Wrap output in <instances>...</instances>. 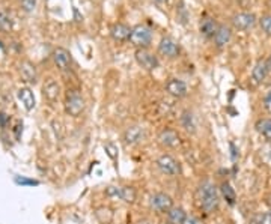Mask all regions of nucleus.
I'll return each mask as SVG.
<instances>
[{
    "label": "nucleus",
    "instance_id": "nucleus-1",
    "mask_svg": "<svg viewBox=\"0 0 271 224\" xmlns=\"http://www.w3.org/2000/svg\"><path fill=\"white\" fill-rule=\"evenodd\" d=\"M197 200L199 206L205 212H214L220 205V194L217 187L213 182H202L200 187L197 188Z\"/></svg>",
    "mask_w": 271,
    "mask_h": 224
},
{
    "label": "nucleus",
    "instance_id": "nucleus-2",
    "mask_svg": "<svg viewBox=\"0 0 271 224\" xmlns=\"http://www.w3.org/2000/svg\"><path fill=\"white\" fill-rule=\"evenodd\" d=\"M130 43L134 47H137V50L149 47L151 43H152V30L147 24H137V26H134L131 29Z\"/></svg>",
    "mask_w": 271,
    "mask_h": 224
},
{
    "label": "nucleus",
    "instance_id": "nucleus-3",
    "mask_svg": "<svg viewBox=\"0 0 271 224\" xmlns=\"http://www.w3.org/2000/svg\"><path fill=\"white\" fill-rule=\"evenodd\" d=\"M65 110L70 116H74V117L78 116L83 110H85V99H83V96L77 90L68 92Z\"/></svg>",
    "mask_w": 271,
    "mask_h": 224
},
{
    "label": "nucleus",
    "instance_id": "nucleus-4",
    "mask_svg": "<svg viewBox=\"0 0 271 224\" xmlns=\"http://www.w3.org/2000/svg\"><path fill=\"white\" fill-rule=\"evenodd\" d=\"M157 167L160 169L161 173L168 175V176H178L179 172H181L179 162L171 155H161L157 159Z\"/></svg>",
    "mask_w": 271,
    "mask_h": 224
},
{
    "label": "nucleus",
    "instance_id": "nucleus-5",
    "mask_svg": "<svg viewBox=\"0 0 271 224\" xmlns=\"http://www.w3.org/2000/svg\"><path fill=\"white\" fill-rule=\"evenodd\" d=\"M136 62L139 64V67H142L147 71H154L158 67V59L155 54L149 53L147 48H140L136 51Z\"/></svg>",
    "mask_w": 271,
    "mask_h": 224
},
{
    "label": "nucleus",
    "instance_id": "nucleus-6",
    "mask_svg": "<svg viewBox=\"0 0 271 224\" xmlns=\"http://www.w3.org/2000/svg\"><path fill=\"white\" fill-rule=\"evenodd\" d=\"M151 206L157 212L166 214V212H169L173 208V200H172V197L169 194H166V193H155L151 197Z\"/></svg>",
    "mask_w": 271,
    "mask_h": 224
},
{
    "label": "nucleus",
    "instance_id": "nucleus-7",
    "mask_svg": "<svg viewBox=\"0 0 271 224\" xmlns=\"http://www.w3.org/2000/svg\"><path fill=\"white\" fill-rule=\"evenodd\" d=\"M256 24V17L252 12H238L232 17V26L238 30H248Z\"/></svg>",
    "mask_w": 271,
    "mask_h": 224
},
{
    "label": "nucleus",
    "instance_id": "nucleus-8",
    "mask_svg": "<svg viewBox=\"0 0 271 224\" xmlns=\"http://www.w3.org/2000/svg\"><path fill=\"white\" fill-rule=\"evenodd\" d=\"M106 194L109 197L119 199L125 203H133L136 200V191L131 187H109L106 190Z\"/></svg>",
    "mask_w": 271,
    "mask_h": 224
},
{
    "label": "nucleus",
    "instance_id": "nucleus-9",
    "mask_svg": "<svg viewBox=\"0 0 271 224\" xmlns=\"http://www.w3.org/2000/svg\"><path fill=\"white\" fill-rule=\"evenodd\" d=\"M158 51H160V54H163L164 57L175 59V57L179 56L181 48H179V44L176 43L175 39H172V38L168 36V38H163V39L160 41V44H158Z\"/></svg>",
    "mask_w": 271,
    "mask_h": 224
},
{
    "label": "nucleus",
    "instance_id": "nucleus-10",
    "mask_svg": "<svg viewBox=\"0 0 271 224\" xmlns=\"http://www.w3.org/2000/svg\"><path fill=\"white\" fill-rule=\"evenodd\" d=\"M53 60H54L56 67H57L62 72H68V71H71V64H73V62H71V54H70L68 50L62 48V47L56 48V50L53 51Z\"/></svg>",
    "mask_w": 271,
    "mask_h": 224
},
{
    "label": "nucleus",
    "instance_id": "nucleus-11",
    "mask_svg": "<svg viewBox=\"0 0 271 224\" xmlns=\"http://www.w3.org/2000/svg\"><path fill=\"white\" fill-rule=\"evenodd\" d=\"M232 39V30L229 26L226 24H219L217 30H216V35H214V44L216 47L219 48H223L226 47L229 43H231Z\"/></svg>",
    "mask_w": 271,
    "mask_h": 224
},
{
    "label": "nucleus",
    "instance_id": "nucleus-12",
    "mask_svg": "<svg viewBox=\"0 0 271 224\" xmlns=\"http://www.w3.org/2000/svg\"><path fill=\"white\" fill-rule=\"evenodd\" d=\"M158 143L164 148H176L179 145V135L175 130H163L158 134Z\"/></svg>",
    "mask_w": 271,
    "mask_h": 224
},
{
    "label": "nucleus",
    "instance_id": "nucleus-13",
    "mask_svg": "<svg viewBox=\"0 0 271 224\" xmlns=\"http://www.w3.org/2000/svg\"><path fill=\"white\" fill-rule=\"evenodd\" d=\"M166 90H168L169 95H172L173 98H184L187 95V85L182 80L178 78H171L166 85Z\"/></svg>",
    "mask_w": 271,
    "mask_h": 224
},
{
    "label": "nucleus",
    "instance_id": "nucleus-14",
    "mask_svg": "<svg viewBox=\"0 0 271 224\" xmlns=\"http://www.w3.org/2000/svg\"><path fill=\"white\" fill-rule=\"evenodd\" d=\"M217 27H219V24L216 23L214 18H211V17H202L200 18V22H199V32L205 38H214Z\"/></svg>",
    "mask_w": 271,
    "mask_h": 224
},
{
    "label": "nucleus",
    "instance_id": "nucleus-15",
    "mask_svg": "<svg viewBox=\"0 0 271 224\" xmlns=\"http://www.w3.org/2000/svg\"><path fill=\"white\" fill-rule=\"evenodd\" d=\"M270 69H268V65H267V60L265 59H259L258 62L255 64L253 69H252V78L256 85H261L262 81L267 78Z\"/></svg>",
    "mask_w": 271,
    "mask_h": 224
},
{
    "label": "nucleus",
    "instance_id": "nucleus-16",
    "mask_svg": "<svg viewBox=\"0 0 271 224\" xmlns=\"http://www.w3.org/2000/svg\"><path fill=\"white\" fill-rule=\"evenodd\" d=\"M110 35L115 41L118 43H123V41H128L130 39V35H131V29L123 24V23H116L112 26L110 29Z\"/></svg>",
    "mask_w": 271,
    "mask_h": 224
},
{
    "label": "nucleus",
    "instance_id": "nucleus-17",
    "mask_svg": "<svg viewBox=\"0 0 271 224\" xmlns=\"http://www.w3.org/2000/svg\"><path fill=\"white\" fill-rule=\"evenodd\" d=\"M18 98L22 101V104L25 106L26 110H32L35 107V96L33 92L29 88H22L18 90Z\"/></svg>",
    "mask_w": 271,
    "mask_h": 224
},
{
    "label": "nucleus",
    "instance_id": "nucleus-18",
    "mask_svg": "<svg viewBox=\"0 0 271 224\" xmlns=\"http://www.w3.org/2000/svg\"><path fill=\"white\" fill-rule=\"evenodd\" d=\"M143 138V130L140 127H131L125 131L123 134V140L125 143H130V145H134V143H139V141Z\"/></svg>",
    "mask_w": 271,
    "mask_h": 224
},
{
    "label": "nucleus",
    "instance_id": "nucleus-19",
    "mask_svg": "<svg viewBox=\"0 0 271 224\" xmlns=\"http://www.w3.org/2000/svg\"><path fill=\"white\" fill-rule=\"evenodd\" d=\"M168 218L171 224H184L187 221V214L181 206H173L168 212Z\"/></svg>",
    "mask_w": 271,
    "mask_h": 224
},
{
    "label": "nucleus",
    "instance_id": "nucleus-20",
    "mask_svg": "<svg viewBox=\"0 0 271 224\" xmlns=\"http://www.w3.org/2000/svg\"><path fill=\"white\" fill-rule=\"evenodd\" d=\"M255 128L268 143H271V119H259L256 122Z\"/></svg>",
    "mask_w": 271,
    "mask_h": 224
},
{
    "label": "nucleus",
    "instance_id": "nucleus-21",
    "mask_svg": "<svg viewBox=\"0 0 271 224\" xmlns=\"http://www.w3.org/2000/svg\"><path fill=\"white\" fill-rule=\"evenodd\" d=\"M43 93H44V96L49 101H56L57 96H59V85L56 83L54 80L50 78L47 83L44 85V88H43Z\"/></svg>",
    "mask_w": 271,
    "mask_h": 224
},
{
    "label": "nucleus",
    "instance_id": "nucleus-22",
    "mask_svg": "<svg viewBox=\"0 0 271 224\" xmlns=\"http://www.w3.org/2000/svg\"><path fill=\"white\" fill-rule=\"evenodd\" d=\"M20 71H22V75L26 81H29V83H36V69L30 62H23L20 65Z\"/></svg>",
    "mask_w": 271,
    "mask_h": 224
},
{
    "label": "nucleus",
    "instance_id": "nucleus-23",
    "mask_svg": "<svg viewBox=\"0 0 271 224\" xmlns=\"http://www.w3.org/2000/svg\"><path fill=\"white\" fill-rule=\"evenodd\" d=\"M222 193H223V196H224V199L227 200V203L229 205H234L235 203V191H234V188L227 184V182H224V184L222 185Z\"/></svg>",
    "mask_w": 271,
    "mask_h": 224
},
{
    "label": "nucleus",
    "instance_id": "nucleus-24",
    "mask_svg": "<svg viewBox=\"0 0 271 224\" xmlns=\"http://www.w3.org/2000/svg\"><path fill=\"white\" fill-rule=\"evenodd\" d=\"M259 26H261V29L265 35L271 36V14L262 15L259 18Z\"/></svg>",
    "mask_w": 271,
    "mask_h": 224
},
{
    "label": "nucleus",
    "instance_id": "nucleus-25",
    "mask_svg": "<svg viewBox=\"0 0 271 224\" xmlns=\"http://www.w3.org/2000/svg\"><path fill=\"white\" fill-rule=\"evenodd\" d=\"M12 29V20L6 15L0 12V32H9Z\"/></svg>",
    "mask_w": 271,
    "mask_h": 224
},
{
    "label": "nucleus",
    "instance_id": "nucleus-26",
    "mask_svg": "<svg viewBox=\"0 0 271 224\" xmlns=\"http://www.w3.org/2000/svg\"><path fill=\"white\" fill-rule=\"evenodd\" d=\"M182 124H184V127H185V130H192V131H195V117H193V114L192 113H189V112H185L184 113V116H182Z\"/></svg>",
    "mask_w": 271,
    "mask_h": 224
},
{
    "label": "nucleus",
    "instance_id": "nucleus-27",
    "mask_svg": "<svg viewBox=\"0 0 271 224\" xmlns=\"http://www.w3.org/2000/svg\"><path fill=\"white\" fill-rule=\"evenodd\" d=\"M20 2H22V8L26 12H32L36 6V0H20Z\"/></svg>",
    "mask_w": 271,
    "mask_h": 224
},
{
    "label": "nucleus",
    "instance_id": "nucleus-28",
    "mask_svg": "<svg viewBox=\"0 0 271 224\" xmlns=\"http://www.w3.org/2000/svg\"><path fill=\"white\" fill-rule=\"evenodd\" d=\"M15 182H17V184H22V185H38L36 180L26 179V178H15Z\"/></svg>",
    "mask_w": 271,
    "mask_h": 224
},
{
    "label": "nucleus",
    "instance_id": "nucleus-29",
    "mask_svg": "<svg viewBox=\"0 0 271 224\" xmlns=\"http://www.w3.org/2000/svg\"><path fill=\"white\" fill-rule=\"evenodd\" d=\"M264 107H265L267 112L271 113V89H270V90L267 92V95L264 96Z\"/></svg>",
    "mask_w": 271,
    "mask_h": 224
},
{
    "label": "nucleus",
    "instance_id": "nucleus-30",
    "mask_svg": "<svg viewBox=\"0 0 271 224\" xmlns=\"http://www.w3.org/2000/svg\"><path fill=\"white\" fill-rule=\"evenodd\" d=\"M256 224H271V209H270L268 212H265V214L258 220Z\"/></svg>",
    "mask_w": 271,
    "mask_h": 224
},
{
    "label": "nucleus",
    "instance_id": "nucleus-31",
    "mask_svg": "<svg viewBox=\"0 0 271 224\" xmlns=\"http://www.w3.org/2000/svg\"><path fill=\"white\" fill-rule=\"evenodd\" d=\"M184 224H202V221L195 218V217H190V218H187V221Z\"/></svg>",
    "mask_w": 271,
    "mask_h": 224
},
{
    "label": "nucleus",
    "instance_id": "nucleus-32",
    "mask_svg": "<svg viewBox=\"0 0 271 224\" xmlns=\"http://www.w3.org/2000/svg\"><path fill=\"white\" fill-rule=\"evenodd\" d=\"M6 120H8V116L5 113H0V127H5Z\"/></svg>",
    "mask_w": 271,
    "mask_h": 224
},
{
    "label": "nucleus",
    "instance_id": "nucleus-33",
    "mask_svg": "<svg viewBox=\"0 0 271 224\" xmlns=\"http://www.w3.org/2000/svg\"><path fill=\"white\" fill-rule=\"evenodd\" d=\"M154 2H155L157 5H166V3H169L171 0H154Z\"/></svg>",
    "mask_w": 271,
    "mask_h": 224
},
{
    "label": "nucleus",
    "instance_id": "nucleus-34",
    "mask_svg": "<svg viewBox=\"0 0 271 224\" xmlns=\"http://www.w3.org/2000/svg\"><path fill=\"white\" fill-rule=\"evenodd\" d=\"M267 65H268V69L271 71V56H270V57L267 59Z\"/></svg>",
    "mask_w": 271,
    "mask_h": 224
},
{
    "label": "nucleus",
    "instance_id": "nucleus-35",
    "mask_svg": "<svg viewBox=\"0 0 271 224\" xmlns=\"http://www.w3.org/2000/svg\"><path fill=\"white\" fill-rule=\"evenodd\" d=\"M139 224H149L148 221H142V223H139Z\"/></svg>",
    "mask_w": 271,
    "mask_h": 224
},
{
    "label": "nucleus",
    "instance_id": "nucleus-36",
    "mask_svg": "<svg viewBox=\"0 0 271 224\" xmlns=\"http://www.w3.org/2000/svg\"><path fill=\"white\" fill-rule=\"evenodd\" d=\"M168 224H171V223H168Z\"/></svg>",
    "mask_w": 271,
    "mask_h": 224
}]
</instances>
